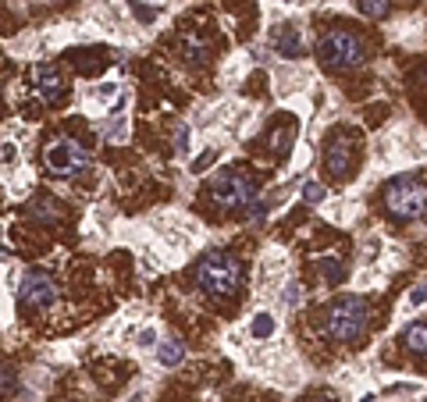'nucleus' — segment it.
Returning <instances> with one entry per match:
<instances>
[{
    "mask_svg": "<svg viewBox=\"0 0 427 402\" xmlns=\"http://www.w3.org/2000/svg\"><path fill=\"white\" fill-rule=\"evenodd\" d=\"M196 285L214 299H228L242 285V264L232 253H210L196 267Z\"/></svg>",
    "mask_w": 427,
    "mask_h": 402,
    "instance_id": "f257e3e1",
    "label": "nucleus"
},
{
    "mask_svg": "<svg viewBox=\"0 0 427 402\" xmlns=\"http://www.w3.org/2000/svg\"><path fill=\"white\" fill-rule=\"evenodd\" d=\"M206 200H214L221 210H242L246 203L256 200V182L253 175H246L242 167H225L210 179L206 186Z\"/></svg>",
    "mask_w": 427,
    "mask_h": 402,
    "instance_id": "f03ea898",
    "label": "nucleus"
},
{
    "mask_svg": "<svg viewBox=\"0 0 427 402\" xmlns=\"http://www.w3.org/2000/svg\"><path fill=\"white\" fill-rule=\"evenodd\" d=\"M324 331L335 342H356L367 331V303L360 296H339L324 310Z\"/></svg>",
    "mask_w": 427,
    "mask_h": 402,
    "instance_id": "7ed1b4c3",
    "label": "nucleus"
},
{
    "mask_svg": "<svg viewBox=\"0 0 427 402\" xmlns=\"http://www.w3.org/2000/svg\"><path fill=\"white\" fill-rule=\"evenodd\" d=\"M317 57H320V65H324L328 72H353L363 65V43L346 32V29H331L317 39Z\"/></svg>",
    "mask_w": 427,
    "mask_h": 402,
    "instance_id": "20e7f679",
    "label": "nucleus"
},
{
    "mask_svg": "<svg viewBox=\"0 0 427 402\" xmlns=\"http://www.w3.org/2000/svg\"><path fill=\"white\" fill-rule=\"evenodd\" d=\"M385 200V210L395 217V221H416L427 214V189L413 179V175H399L385 186L381 193Z\"/></svg>",
    "mask_w": 427,
    "mask_h": 402,
    "instance_id": "39448f33",
    "label": "nucleus"
},
{
    "mask_svg": "<svg viewBox=\"0 0 427 402\" xmlns=\"http://www.w3.org/2000/svg\"><path fill=\"white\" fill-rule=\"evenodd\" d=\"M46 167L61 179H72V175H82V171L89 167V153L75 139H53L46 146Z\"/></svg>",
    "mask_w": 427,
    "mask_h": 402,
    "instance_id": "423d86ee",
    "label": "nucleus"
},
{
    "mask_svg": "<svg viewBox=\"0 0 427 402\" xmlns=\"http://www.w3.org/2000/svg\"><path fill=\"white\" fill-rule=\"evenodd\" d=\"M53 299H58V285H53L43 271H29L22 278V289H18V306L25 313H43L53 306Z\"/></svg>",
    "mask_w": 427,
    "mask_h": 402,
    "instance_id": "0eeeda50",
    "label": "nucleus"
},
{
    "mask_svg": "<svg viewBox=\"0 0 427 402\" xmlns=\"http://www.w3.org/2000/svg\"><path fill=\"white\" fill-rule=\"evenodd\" d=\"M353 160H356V139L349 132H335L324 143V171H331L335 179H349Z\"/></svg>",
    "mask_w": 427,
    "mask_h": 402,
    "instance_id": "6e6552de",
    "label": "nucleus"
},
{
    "mask_svg": "<svg viewBox=\"0 0 427 402\" xmlns=\"http://www.w3.org/2000/svg\"><path fill=\"white\" fill-rule=\"evenodd\" d=\"M36 93L43 96V103H61V96H65V79H61V72L53 68V65H36Z\"/></svg>",
    "mask_w": 427,
    "mask_h": 402,
    "instance_id": "1a4fd4ad",
    "label": "nucleus"
},
{
    "mask_svg": "<svg viewBox=\"0 0 427 402\" xmlns=\"http://www.w3.org/2000/svg\"><path fill=\"white\" fill-rule=\"evenodd\" d=\"M271 43H275V50H278L282 57H289V61L303 57V36H299L296 25H278L275 36H271Z\"/></svg>",
    "mask_w": 427,
    "mask_h": 402,
    "instance_id": "9d476101",
    "label": "nucleus"
},
{
    "mask_svg": "<svg viewBox=\"0 0 427 402\" xmlns=\"http://www.w3.org/2000/svg\"><path fill=\"white\" fill-rule=\"evenodd\" d=\"M29 214L36 221H43V224H58L61 221V210H58V203H53V196H36L29 203Z\"/></svg>",
    "mask_w": 427,
    "mask_h": 402,
    "instance_id": "9b49d317",
    "label": "nucleus"
},
{
    "mask_svg": "<svg viewBox=\"0 0 427 402\" xmlns=\"http://www.w3.org/2000/svg\"><path fill=\"white\" fill-rule=\"evenodd\" d=\"M402 342L413 356H427V324H409L402 331Z\"/></svg>",
    "mask_w": 427,
    "mask_h": 402,
    "instance_id": "f8f14e48",
    "label": "nucleus"
},
{
    "mask_svg": "<svg viewBox=\"0 0 427 402\" xmlns=\"http://www.w3.org/2000/svg\"><path fill=\"white\" fill-rule=\"evenodd\" d=\"M317 271H320V278H324L328 285H342V281H346V264H342V257H320Z\"/></svg>",
    "mask_w": 427,
    "mask_h": 402,
    "instance_id": "ddd939ff",
    "label": "nucleus"
},
{
    "mask_svg": "<svg viewBox=\"0 0 427 402\" xmlns=\"http://www.w3.org/2000/svg\"><path fill=\"white\" fill-rule=\"evenodd\" d=\"M182 356H185V342H178V338H168V342H160V349H157V360L164 363V367H175V363H182Z\"/></svg>",
    "mask_w": 427,
    "mask_h": 402,
    "instance_id": "4468645a",
    "label": "nucleus"
},
{
    "mask_svg": "<svg viewBox=\"0 0 427 402\" xmlns=\"http://www.w3.org/2000/svg\"><path fill=\"white\" fill-rule=\"evenodd\" d=\"M292 125H285V129H275L271 132V146H275V157H285L289 153V146H292Z\"/></svg>",
    "mask_w": 427,
    "mask_h": 402,
    "instance_id": "2eb2a0df",
    "label": "nucleus"
},
{
    "mask_svg": "<svg viewBox=\"0 0 427 402\" xmlns=\"http://www.w3.org/2000/svg\"><path fill=\"white\" fill-rule=\"evenodd\" d=\"M182 53L189 57L192 65H206V57H210V50H206V43H199V39H185V46H182Z\"/></svg>",
    "mask_w": 427,
    "mask_h": 402,
    "instance_id": "dca6fc26",
    "label": "nucleus"
},
{
    "mask_svg": "<svg viewBox=\"0 0 427 402\" xmlns=\"http://www.w3.org/2000/svg\"><path fill=\"white\" fill-rule=\"evenodd\" d=\"M356 8H360L367 18H385L392 4H388V0H356Z\"/></svg>",
    "mask_w": 427,
    "mask_h": 402,
    "instance_id": "f3484780",
    "label": "nucleus"
},
{
    "mask_svg": "<svg viewBox=\"0 0 427 402\" xmlns=\"http://www.w3.org/2000/svg\"><path fill=\"white\" fill-rule=\"evenodd\" d=\"M275 328H278V324H275L271 313H256V317H253V338H271Z\"/></svg>",
    "mask_w": 427,
    "mask_h": 402,
    "instance_id": "a211bd4d",
    "label": "nucleus"
},
{
    "mask_svg": "<svg viewBox=\"0 0 427 402\" xmlns=\"http://www.w3.org/2000/svg\"><path fill=\"white\" fill-rule=\"evenodd\" d=\"M303 200H306V203H320V200H324V189H320L317 182H306V186H303Z\"/></svg>",
    "mask_w": 427,
    "mask_h": 402,
    "instance_id": "6ab92c4d",
    "label": "nucleus"
},
{
    "mask_svg": "<svg viewBox=\"0 0 427 402\" xmlns=\"http://www.w3.org/2000/svg\"><path fill=\"white\" fill-rule=\"evenodd\" d=\"M175 150H178V153H185V150H189V129H185V125L175 132Z\"/></svg>",
    "mask_w": 427,
    "mask_h": 402,
    "instance_id": "aec40b11",
    "label": "nucleus"
},
{
    "mask_svg": "<svg viewBox=\"0 0 427 402\" xmlns=\"http://www.w3.org/2000/svg\"><path fill=\"white\" fill-rule=\"evenodd\" d=\"M132 11H136V18H139V22H153V11H150V8H143L139 0H132Z\"/></svg>",
    "mask_w": 427,
    "mask_h": 402,
    "instance_id": "412c9836",
    "label": "nucleus"
},
{
    "mask_svg": "<svg viewBox=\"0 0 427 402\" xmlns=\"http://www.w3.org/2000/svg\"><path fill=\"white\" fill-rule=\"evenodd\" d=\"M409 303H413V306L427 303V289H416V292H409Z\"/></svg>",
    "mask_w": 427,
    "mask_h": 402,
    "instance_id": "4be33fe9",
    "label": "nucleus"
},
{
    "mask_svg": "<svg viewBox=\"0 0 427 402\" xmlns=\"http://www.w3.org/2000/svg\"><path fill=\"white\" fill-rule=\"evenodd\" d=\"M317 398H320V402H339L335 395H317Z\"/></svg>",
    "mask_w": 427,
    "mask_h": 402,
    "instance_id": "5701e85b",
    "label": "nucleus"
},
{
    "mask_svg": "<svg viewBox=\"0 0 427 402\" xmlns=\"http://www.w3.org/2000/svg\"><path fill=\"white\" fill-rule=\"evenodd\" d=\"M363 402H374V395H363Z\"/></svg>",
    "mask_w": 427,
    "mask_h": 402,
    "instance_id": "b1692460",
    "label": "nucleus"
},
{
    "mask_svg": "<svg viewBox=\"0 0 427 402\" xmlns=\"http://www.w3.org/2000/svg\"><path fill=\"white\" fill-rule=\"evenodd\" d=\"M423 402H427V398H423Z\"/></svg>",
    "mask_w": 427,
    "mask_h": 402,
    "instance_id": "393cba45",
    "label": "nucleus"
}]
</instances>
